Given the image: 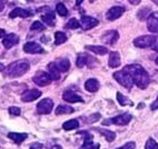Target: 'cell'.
I'll use <instances>...</instances> for the list:
<instances>
[{
	"instance_id": "43",
	"label": "cell",
	"mask_w": 158,
	"mask_h": 149,
	"mask_svg": "<svg viewBox=\"0 0 158 149\" xmlns=\"http://www.w3.org/2000/svg\"><path fill=\"white\" fill-rule=\"evenodd\" d=\"M82 1H84V0H76V6L78 7L79 5H80V3L82 2Z\"/></svg>"
},
{
	"instance_id": "10",
	"label": "cell",
	"mask_w": 158,
	"mask_h": 149,
	"mask_svg": "<svg viewBox=\"0 0 158 149\" xmlns=\"http://www.w3.org/2000/svg\"><path fill=\"white\" fill-rule=\"evenodd\" d=\"M147 29L150 32H158V12H150L147 18Z\"/></svg>"
},
{
	"instance_id": "15",
	"label": "cell",
	"mask_w": 158,
	"mask_h": 149,
	"mask_svg": "<svg viewBox=\"0 0 158 149\" xmlns=\"http://www.w3.org/2000/svg\"><path fill=\"white\" fill-rule=\"evenodd\" d=\"M19 43V37L16 34H9L7 35L2 40V45L6 49H10V48L15 47Z\"/></svg>"
},
{
	"instance_id": "13",
	"label": "cell",
	"mask_w": 158,
	"mask_h": 149,
	"mask_svg": "<svg viewBox=\"0 0 158 149\" xmlns=\"http://www.w3.org/2000/svg\"><path fill=\"white\" fill-rule=\"evenodd\" d=\"M119 38L118 31L117 30H109L107 32H105L102 36V41L104 43H107V45H114L117 42Z\"/></svg>"
},
{
	"instance_id": "18",
	"label": "cell",
	"mask_w": 158,
	"mask_h": 149,
	"mask_svg": "<svg viewBox=\"0 0 158 149\" xmlns=\"http://www.w3.org/2000/svg\"><path fill=\"white\" fill-rule=\"evenodd\" d=\"M31 16V12L29 10H26V9L23 8H15L10 14H9V17L10 18H27V17H30Z\"/></svg>"
},
{
	"instance_id": "45",
	"label": "cell",
	"mask_w": 158,
	"mask_h": 149,
	"mask_svg": "<svg viewBox=\"0 0 158 149\" xmlns=\"http://www.w3.org/2000/svg\"><path fill=\"white\" fill-rule=\"evenodd\" d=\"M99 148V145L97 143V145H94V147L93 148H90V149H98Z\"/></svg>"
},
{
	"instance_id": "32",
	"label": "cell",
	"mask_w": 158,
	"mask_h": 149,
	"mask_svg": "<svg viewBox=\"0 0 158 149\" xmlns=\"http://www.w3.org/2000/svg\"><path fill=\"white\" fill-rule=\"evenodd\" d=\"M79 26H80V23H79L78 20L75 19V18H71V19L68 20V23H66V28H68V29H77V28H79Z\"/></svg>"
},
{
	"instance_id": "33",
	"label": "cell",
	"mask_w": 158,
	"mask_h": 149,
	"mask_svg": "<svg viewBox=\"0 0 158 149\" xmlns=\"http://www.w3.org/2000/svg\"><path fill=\"white\" fill-rule=\"evenodd\" d=\"M145 149H158V143L152 138H149L145 145Z\"/></svg>"
},
{
	"instance_id": "28",
	"label": "cell",
	"mask_w": 158,
	"mask_h": 149,
	"mask_svg": "<svg viewBox=\"0 0 158 149\" xmlns=\"http://www.w3.org/2000/svg\"><path fill=\"white\" fill-rule=\"evenodd\" d=\"M67 41V36L62 31H56L55 32V45L59 46L61 43H65Z\"/></svg>"
},
{
	"instance_id": "46",
	"label": "cell",
	"mask_w": 158,
	"mask_h": 149,
	"mask_svg": "<svg viewBox=\"0 0 158 149\" xmlns=\"http://www.w3.org/2000/svg\"><path fill=\"white\" fill-rule=\"evenodd\" d=\"M152 1L154 3H156V5L158 6V0H152Z\"/></svg>"
},
{
	"instance_id": "25",
	"label": "cell",
	"mask_w": 158,
	"mask_h": 149,
	"mask_svg": "<svg viewBox=\"0 0 158 149\" xmlns=\"http://www.w3.org/2000/svg\"><path fill=\"white\" fill-rule=\"evenodd\" d=\"M73 111H75V109L68 105H60L56 109L57 115H68V114H73Z\"/></svg>"
},
{
	"instance_id": "21",
	"label": "cell",
	"mask_w": 158,
	"mask_h": 149,
	"mask_svg": "<svg viewBox=\"0 0 158 149\" xmlns=\"http://www.w3.org/2000/svg\"><path fill=\"white\" fill-rule=\"evenodd\" d=\"M85 89L89 93H96L99 89V81L95 78L88 79L85 82Z\"/></svg>"
},
{
	"instance_id": "31",
	"label": "cell",
	"mask_w": 158,
	"mask_h": 149,
	"mask_svg": "<svg viewBox=\"0 0 158 149\" xmlns=\"http://www.w3.org/2000/svg\"><path fill=\"white\" fill-rule=\"evenodd\" d=\"M150 14V9L149 8H141L140 10L138 11V14H137V18H138L139 20H145L146 18H148V16Z\"/></svg>"
},
{
	"instance_id": "6",
	"label": "cell",
	"mask_w": 158,
	"mask_h": 149,
	"mask_svg": "<svg viewBox=\"0 0 158 149\" xmlns=\"http://www.w3.org/2000/svg\"><path fill=\"white\" fill-rule=\"evenodd\" d=\"M155 40L156 36H154V35H145V36H140L138 38H136L134 40V45L138 48H148L152 47Z\"/></svg>"
},
{
	"instance_id": "4",
	"label": "cell",
	"mask_w": 158,
	"mask_h": 149,
	"mask_svg": "<svg viewBox=\"0 0 158 149\" xmlns=\"http://www.w3.org/2000/svg\"><path fill=\"white\" fill-rule=\"evenodd\" d=\"M133 119V116L130 114H123V115L116 116L114 118H109V119H105V121L102 122L104 125H119V126H124V125H127L130 122V120Z\"/></svg>"
},
{
	"instance_id": "7",
	"label": "cell",
	"mask_w": 158,
	"mask_h": 149,
	"mask_svg": "<svg viewBox=\"0 0 158 149\" xmlns=\"http://www.w3.org/2000/svg\"><path fill=\"white\" fill-rule=\"evenodd\" d=\"M32 81L36 85L40 86V87H45V86H48L52 79L50 78L48 72H45V71H38V72L32 77Z\"/></svg>"
},
{
	"instance_id": "41",
	"label": "cell",
	"mask_w": 158,
	"mask_h": 149,
	"mask_svg": "<svg viewBox=\"0 0 158 149\" xmlns=\"http://www.w3.org/2000/svg\"><path fill=\"white\" fill-rule=\"evenodd\" d=\"M128 1H129L131 5H134V6H137V5H139V3H140L141 0H128Z\"/></svg>"
},
{
	"instance_id": "26",
	"label": "cell",
	"mask_w": 158,
	"mask_h": 149,
	"mask_svg": "<svg viewBox=\"0 0 158 149\" xmlns=\"http://www.w3.org/2000/svg\"><path fill=\"white\" fill-rule=\"evenodd\" d=\"M79 127V121L77 119H70V120H67L66 122H64L62 125V128L67 131L69 130H73V129H77Z\"/></svg>"
},
{
	"instance_id": "38",
	"label": "cell",
	"mask_w": 158,
	"mask_h": 149,
	"mask_svg": "<svg viewBox=\"0 0 158 149\" xmlns=\"http://www.w3.org/2000/svg\"><path fill=\"white\" fill-rule=\"evenodd\" d=\"M150 109H152V110L158 109V97H157V99H156L155 101H154V102L152 104V106H150Z\"/></svg>"
},
{
	"instance_id": "40",
	"label": "cell",
	"mask_w": 158,
	"mask_h": 149,
	"mask_svg": "<svg viewBox=\"0 0 158 149\" xmlns=\"http://www.w3.org/2000/svg\"><path fill=\"white\" fill-rule=\"evenodd\" d=\"M6 2H7V0H0V12H1L3 10V9H5Z\"/></svg>"
},
{
	"instance_id": "48",
	"label": "cell",
	"mask_w": 158,
	"mask_h": 149,
	"mask_svg": "<svg viewBox=\"0 0 158 149\" xmlns=\"http://www.w3.org/2000/svg\"><path fill=\"white\" fill-rule=\"evenodd\" d=\"M89 1H90V2H94V1H95V0H89Z\"/></svg>"
},
{
	"instance_id": "14",
	"label": "cell",
	"mask_w": 158,
	"mask_h": 149,
	"mask_svg": "<svg viewBox=\"0 0 158 149\" xmlns=\"http://www.w3.org/2000/svg\"><path fill=\"white\" fill-rule=\"evenodd\" d=\"M95 58H93L91 56L89 55H86V54H80L78 57H77V62L76 65L78 68H84L85 66H88L89 68H91L93 66L90 65V62H95Z\"/></svg>"
},
{
	"instance_id": "12",
	"label": "cell",
	"mask_w": 158,
	"mask_h": 149,
	"mask_svg": "<svg viewBox=\"0 0 158 149\" xmlns=\"http://www.w3.org/2000/svg\"><path fill=\"white\" fill-rule=\"evenodd\" d=\"M41 96V91L38 89H30L27 90L21 95V101L23 102H31L38 99Z\"/></svg>"
},
{
	"instance_id": "5",
	"label": "cell",
	"mask_w": 158,
	"mask_h": 149,
	"mask_svg": "<svg viewBox=\"0 0 158 149\" xmlns=\"http://www.w3.org/2000/svg\"><path fill=\"white\" fill-rule=\"evenodd\" d=\"M54 108V101L50 98H44L37 105V113L39 115H48Z\"/></svg>"
},
{
	"instance_id": "24",
	"label": "cell",
	"mask_w": 158,
	"mask_h": 149,
	"mask_svg": "<svg viewBox=\"0 0 158 149\" xmlns=\"http://www.w3.org/2000/svg\"><path fill=\"white\" fill-rule=\"evenodd\" d=\"M57 67L60 70V72H67L69 69H70V61L67 59V58H62L59 59L56 62Z\"/></svg>"
},
{
	"instance_id": "2",
	"label": "cell",
	"mask_w": 158,
	"mask_h": 149,
	"mask_svg": "<svg viewBox=\"0 0 158 149\" xmlns=\"http://www.w3.org/2000/svg\"><path fill=\"white\" fill-rule=\"evenodd\" d=\"M29 68H30V65L27 60H18V61L12 62L8 66L6 70V75L8 77H11V78H18V77H21L23 75H25L29 70Z\"/></svg>"
},
{
	"instance_id": "27",
	"label": "cell",
	"mask_w": 158,
	"mask_h": 149,
	"mask_svg": "<svg viewBox=\"0 0 158 149\" xmlns=\"http://www.w3.org/2000/svg\"><path fill=\"white\" fill-rule=\"evenodd\" d=\"M98 131L102 134V136H104L105 138H106V140L108 141V143H111V141L115 140L116 138V134L114 131H111V130H107V129H102V128H99Z\"/></svg>"
},
{
	"instance_id": "36",
	"label": "cell",
	"mask_w": 158,
	"mask_h": 149,
	"mask_svg": "<svg viewBox=\"0 0 158 149\" xmlns=\"http://www.w3.org/2000/svg\"><path fill=\"white\" fill-rule=\"evenodd\" d=\"M135 147H136V143H134V141H129V143H125L124 146L119 147V148H117V149H134Z\"/></svg>"
},
{
	"instance_id": "34",
	"label": "cell",
	"mask_w": 158,
	"mask_h": 149,
	"mask_svg": "<svg viewBox=\"0 0 158 149\" xmlns=\"http://www.w3.org/2000/svg\"><path fill=\"white\" fill-rule=\"evenodd\" d=\"M44 29H45V26L40 23V21H35V23H32V25L30 26L31 31H41V30H44Z\"/></svg>"
},
{
	"instance_id": "8",
	"label": "cell",
	"mask_w": 158,
	"mask_h": 149,
	"mask_svg": "<svg viewBox=\"0 0 158 149\" xmlns=\"http://www.w3.org/2000/svg\"><path fill=\"white\" fill-rule=\"evenodd\" d=\"M125 11H126L125 7H122V6L111 7V8L107 11V14H106V18H107L109 21H114V20L122 17L123 14H124Z\"/></svg>"
},
{
	"instance_id": "17",
	"label": "cell",
	"mask_w": 158,
	"mask_h": 149,
	"mask_svg": "<svg viewBox=\"0 0 158 149\" xmlns=\"http://www.w3.org/2000/svg\"><path fill=\"white\" fill-rule=\"evenodd\" d=\"M120 56L117 51H111L109 55V60H108V65L111 68H118L120 66Z\"/></svg>"
},
{
	"instance_id": "23",
	"label": "cell",
	"mask_w": 158,
	"mask_h": 149,
	"mask_svg": "<svg viewBox=\"0 0 158 149\" xmlns=\"http://www.w3.org/2000/svg\"><path fill=\"white\" fill-rule=\"evenodd\" d=\"M41 20H43L46 25L50 26V27H54L55 23H56V17H55V14L52 11H50V10L41 16Z\"/></svg>"
},
{
	"instance_id": "1",
	"label": "cell",
	"mask_w": 158,
	"mask_h": 149,
	"mask_svg": "<svg viewBox=\"0 0 158 149\" xmlns=\"http://www.w3.org/2000/svg\"><path fill=\"white\" fill-rule=\"evenodd\" d=\"M124 69L131 76L134 85L140 89H146L148 87V85L150 84V77L140 65H128Z\"/></svg>"
},
{
	"instance_id": "22",
	"label": "cell",
	"mask_w": 158,
	"mask_h": 149,
	"mask_svg": "<svg viewBox=\"0 0 158 149\" xmlns=\"http://www.w3.org/2000/svg\"><path fill=\"white\" fill-rule=\"evenodd\" d=\"M86 50L91 51L94 54L100 55V56H104V55L108 54V49L104 46H86Z\"/></svg>"
},
{
	"instance_id": "44",
	"label": "cell",
	"mask_w": 158,
	"mask_h": 149,
	"mask_svg": "<svg viewBox=\"0 0 158 149\" xmlns=\"http://www.w3.org/2000/svg\"><path fill=\"white\" fill-rule=\"evenodd\" d=\"M3 70H5V66H3L2 64H0V72L3 71Z\"/></svg>"
},
{
	"instance_id": "30",
	"label": "cell",
	"mask_w": 158,
	"mask_h": 149,
	"mask_svg": "<svg viewBox=\"0 0 158 149\" xmlns=\"http://www.w3.org/2000/svg\"><path fill=\"white\" fill-rule=\"evenodd\" d=\"M117 100H118V102L122 106H133V102L130 101L129 99L128 98H126L125 96H123V93H117Z\"/></svg>"
},
{
	"instance_id": "37",
	"label": "cell",
	"mask_w": 158,
	"mask_h": 149,
	"mask_svg": "<svg viewBox=\"0 0 158 149\" xmlns=\"http://www.w3.org/2000/svg\"><path fill=\"white\" fill-rule=\"evenodd\" d=\"M43 143H32L30 146V148L29 149H43Z\"/></svg>"
},
{
	"instance_id": "42",
	"label": "cell",
	"mask_w": 158,
	"mask_h": 149,
	"mask_svg": "<svg viewBox=\"0 0 158 149\" xmlns=\"http://www.w3.org/2000/svg\"><path fill=\"white\" fill-rule=\"evenodd\" d=\"M5 36V30L3 29H0V38H2Z\"/></svg>"
},
{
	"instance_id": "20",
	"label": "cell",
	"mask_w": 158,
	"mask_h": 149,
	"mask_svg": "<svg viewBox=\"0 0 158 149\" xmlns=\"http://www.w3.org/2000/svg\"><path fill=\"white\" fill-rule=\"evenodd\" d=\"M48 73L52 80H59L60 78V70L57 67L56 62H50L48 65Z\"/></svg>"
},
{
	"instance_id": "29",
	"label": "cell",
	"mask_w": 158,
	"mask_h": 149,
	"mask_svg": "<svg viewBox=\"0 0 158 149\" xmlns=\"http://www.w3.org/2000/svg\"><path fill=\"white\" fill-rule=\"evenodd\" d=\"M56 11H57V14H59V16H61V17H66V16L68 14V9L66 8V6L62 2L57 3Z\"/></svg>"
},
{
	"instance_id": "39",
	"label": "cell",
	"mask_w": 158,
	"mask_h": 149,
	"mask_svg": "<svg viewBox=\"0 0 158 149\" xmlns=\"http://www.w3.org/2000/svg\"><path fill=\"white\" fill-rule=\"evenodd\" d=\"M152 50H155V51H158V37H156V40H155V42L152 43Z\"/></svg>"
},
{
	"instance_id": "19",
	"label": "cell",
	"mask_w": 158,
	"mask_h": 149,
	"mask_svg": "<svg viewBox=\"0 0 158 149\" xmlns=\"http://www.w3.org/2000/svg\"><path fill=\"white\" fill-rule=\"evenodd\" d=\"M27 137H28V135L25 132H9L8 134V138H10L14 143H18V145L23 143L27 139Z\"/></svg>"
},
{
	"instance_id": "11",
	"label": "cell",
	"mask_w": 158,
	"mask_h": 149,
	"mask_svg": "<svg viewBox=\"0 0 158 149\" xmlns=\"http://www.w3.org/2000/svg\"><path fill=\"white\" fill-rule=\"evenodd\" d=\"M23 51L27 54H43L44 48L35 41H28L23 45Z\"/></svg>"
},
{
	"instance_id": "9",
	"label": "cell",
	"mask_w": 158,
	"mask_h": 149,
	"mask_svg": "<svg viewBox=\"0 0 158 149\" xmlns=\"http://www.w3.org/2000/svg\"><path fill=\"white\" fill-rule=\"evenodd\" d=\"M99 20L96 19L94 17H89V16H82L81 19H80V27H81L84 30H89V29H93L94 27L98 26Z\"/></svg>"
},
{
	"instance_id": "35",
	"label": "cell",
	"mask_w": 158,
	"mask_h": 149,
	"mask_svg": "<svg viewBox=\"0 0 158 149\" xmlns=\"http://www.w3.org/2000/svg\"><path fill=\"white\" fill-rule=\"evenodd\" d=\"M9 113L14 116H19L20 114H21V110H20L19 107H15V106H12V107L9 108Z\"/></svg>"
},
{
	"instance_id": "3",
	"label": "cell",
	"mask_w": 158,
	"mask_h": 149,
	"mask_svg": "<svg viewBox=\"0 0 158 149\" xmlns=\"http://www.w3.org/2000/svg\"><path fill=\"white\" fill-rule=\"evenodd\" d=\"M113 76H114V78H115L116 81H118L122 86L126 87L127 89H130V88L133 87V85H134L133 78H131V76H130L129 73L125 70V69L124 70L116 71Z\"/></svg>"
},
{
	"instance_id": "47",
	"label": "cell",
	"mask_w": 158,
	"mask_h": 149,
	"mask_svg": "<svg viewBox=\"0 0 158 149\" xmlns=\"http://www.w3.org/2000/svg\"><path fill=\"white\" fill-rule=\"evenodd\" d=\"M155 61H156V64H157V65H158V57H157V58H156V60H155Z\"/></svg>"
},
{
	"instance_id": "16",
	"label": "cell",
	"mask_w": 158,
	"mask_h": 149,
	"mask_svg": "<svg viewBox=\"0 0 158 149\" xmlns=\"http://www.w3.org/2000/svg\"><path fill=\"white\" fill-rule=\"evenodd\" d=\"M62 98H64V100H65V101L70 102V104L84 101V99H82L80 96L77 95V93H73V91H70V90H67V91H65V93H64V95H62Z\"/></svg>"
}]
</instances>
